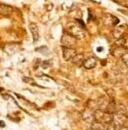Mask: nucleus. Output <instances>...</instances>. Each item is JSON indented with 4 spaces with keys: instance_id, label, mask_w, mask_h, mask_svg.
Returning <instances> with one entry per match:
<instances>
[{
    "instance_id": "obj_6",
    "label": "nucleus",
    "mask_w": 128,
    "mask_h": 130,
    "mask_svg": "<svg viewBox=\"0 0 128 130\" xmlns=\"http://www.w3.org/2000/svg\"><path fill=\"white\" fill-rule=\"evenodd\" d=\"M97 64V58L94 56H91V57H88L87 59L84 60L83 62V66L86 68V69H93Z\"/></svg>"
},
{
    "instance_id": "obj_16",
    "label": "nucleus",
    "mask_w": 128,
    "mask_h": 130,
    "mask_svg": "<svg viewBox=\"0 0 128 130\" xmlns=\"http://www.w3.org/2000/svg\"><path fill=\"white\" fill-rule=\"evenodd\" d=\"M76 22H78V24H79L81 27L85 28V24L83 23V21H82V20H80V19H76Z\"/></svg>"
},
{
    "instance_id": "obj_10",
    "label": "nucleus",
    "mask_w": 128,
    "mask_h": 130,
    "mask_svg": "<svg viewBox=\"0 0 128 130\" xmlns=\"http://www.w3.org/2000/svg\"><path fill=\"white\" fill-rule=\"evenodd\" d=\"M124 31H125V25H119V26H117V27L114 29V31H113V36H114V38L118 39V38L122 37Z\"/></svg>"
},
{
    "instance_id": "obj_11",
    "label": "nucleus",
    "mask_w": 128,
    "mask_h": 130,
    "mask_svg": "<svg viewBox=\"0 0 128 130\" xmlns=\"http://www.w3.org/2000/svg\"><path fill=\"white\" fill-rule=\"evenodd\" d=\"M12 11V7L6 4H0V14L2 15H9Z\"/></svg>"
},
{
    "instance_id": "obj_14",
    "label": "nucleus",
    "mask_w": 128,
    "mask_h": 130,
    "mask_svg": "<svg viewBox=\"0 0 128 130\" xmlns=\"http://www.w3.org/2000/svg\"><path fill=\"white\" fill-rule=\"evenodd\" d=\"M125 39L124 38H122V37H120V38H118L117 40H116V42H115V44L117 45V46H124V44H125Z\"/></svg>"
},
{
    "instance_id": "obj_8",
    "label": "nucleus",
    "mask_w": 128,
    "mask_h": 130,
    "mask_svg": "<svg viewBox=\"0 0 128 130\" xmlns=\"http://www.w3.org/2000/svg\"><path fill=\"white\" fill-rule=\"evenodd\" d=\"M84 55L82 54V53H77L70 61L73 63L74 65H76V66H81V65H83V62H84Z\"/></svg>"
},
{
    "instance_id": "obj_20",
    "label": "nucleus",
    "mask_w": 128,
    "mask_h": 130,
    "mask_svg": "<svg viewBox=\"0 0 128 130\" xmlns=\"http://www.w3.org/2000/svg\"><path fill=\"white\" fill-rule=\"evenodd\" d=\"M86 130H93L92 128H89V129H86Z\"/></svg>"
},
{
    "instance_id": "obj_18",
    "label": "nucleus",
    "mask_w": 128,
    "mask_h": 130,
    "mask_svg": "<svg viewBox=\"0 0 128 130\" xmlns=\"http://www.w3.org/2000/svg\"><path fill=\"white\" fill-rule=\"evenodd\" d=\"M118 130H128V127H126V126H124V125H123V126H121Z\"/></svg>"
},
{
    "instance_id": "obj_5",
    "label": "nucleus",
    "mask_w": 128,
    "mask_h": 130,
    "mask_svg": "<svg viewBox=\"0 0 128 130\" xmlns=\"http://www.w3.org/2000/svg\"><path fill=\"white\" fill-rule=\"evenodd\" d=\"M29 29H30V32L32 34V38H33V42L36 43L39 38H40V34H39V29H38V26L36 23L31 22L30 25H29Z\"/></svg>"
},
{
    "instance_id": "obj_17",
    "label": "nucleus",
    "mask_w": 128,
    "mask_h": 130,
    "mask_svg": "<svg viewBox=\"0 0 128 130\" xmlns=\"http://www.w3.org/2000/svg\"><path fill=\"white\" fill-rule=\"evenodd\" d=\"M42 66H43L44 68H47V67H50L51 64H50V62H49V61H44V62H43V64H42Z\"/></svg>"
},
{
    "instance_id": "obj_13",
    "label": "nucleus",
    "mask_w": 128,
    "mask_h": 130,
    "mask_svg": "<svg viewBox=\"0 0 128 130\" xmlns=\"http://www.w3.org/2000/svg\"><path fill=\"white\" fill-rule=\"evenodd\" d=\"M116 110H117L118 113H122V114H125V115H126V108H125L122 104H119L118 107L116 108Z\"/></svg>"
},
{
    "instance_id": "obj_9",
    "label": "nucleus",
    "mask_w": 128,
    "mask_h": 130,
    "mask_svg": "<svg viewBox=\"0 0 128 130\" xmlns=\"http://www.w3.org/2000/svg\"><path fill=\"white\" fill-rule=\"evenodd\" d=\"M83 120L86 121V122H89V123H93L94 122V112L90 111V110H85L83 112Z\"/></svg>"
},
{
    "instance_id": "obj_1",
    "label": "nucleus",
    "mask_w": 128,
    "mask_h": 130,
    "mask_svg": "<svg viewBox=\"0 0 128 130\" xmlns=\"http://www.w3.org/2000/svg\"><path fill=\"white\" fill-rule=\"evenodd\" d=\"M67 32L74 36L76 39H83L85 37V31L83 27H81L79 24L70 23L67 26Z\"/></svg>"
},
{
    "instance_id": "obj_3",
    "label": "nucleus",
    "mask_w": 128,
    "mask_h": 130,
    "mask_svg": "<svg viewBox=\"0 0 128 130\" xmlns=\"http://www.w3.org/2000/svg\"><path fill=\"white\" fill-rule=\"evenodd\" d=\"M126 118H127V116L125 115V114H122V113H118L116 115H114V117H113V121H112V125H113V127L115 128V130H118L121 126H123L124 125V123H125V121H126Z\"/></svg>"
},
{
    "instance_id": "obj_2",
    "label": "nucleus",
    "mask_w": 128,
    "mask_h": 130,
    "mask_svg": "<svg viewBox=\"0 0 128 130\" xmlns=\"http://www.w3.org/2000/svg\"><path fill=\"white\" fill-rule=\"evenodd\" d=\"M76 42H77V39L68 32H65L62 35L61 43L65 47H74L76 45Z\"/></svg>"
},
{
    "instance_id": "obj_12",
    "label": "nucleus",
    "mask_w": 128,
    "mask_h": 130,
    "mask_svg": "<svg viewBox=\"0 0 128 130\" xmlns=\"http://www.w3.org/2000/svg\"><path fill=\"white\" fill-rule=\"evenodd\" d=\"M92 129L93 130H106V127L103 123L98 122V121H94L92 123Z\"/></svg>"
},
{
    "instance_id": "obj_7",
    "label": "nucleus",
    "mask_w": 128,
    "mask_h": 130,
    "mask_svg": "<svg viewBox=\"0 0 128 130\" xmlns=\"http://www.w3.org/2000/svg\"><path fill=\"white\" fill-rule=\"evenodd\" d=\"M127 52V49L124 46H117L115 49H113L112 51V55L116 58H121L125 53Z\"/></svg>"
},
{
    "instance_id": "obj_19",
    "label": "nucleus",
    "mask_w": 128,
    "mask_h": 130,
    "mask_svg": "<svg viewBox=\"0 0 128 130\" xmlns=\"http://www.w3.org/2000/svg\"><path fill=\"white\" fill-rule=\"evenodd\" d=\"M0 125H1L2 127H4V126H5V123H4L3 121H0Z\"/></svg>"
},
{
    "instance_id": "obj_15",
    "label": "nucleus",
    "mask_w": 128,
    "mask_h": 130,
    "mask_svg": "<svg viewBox=\"0 0 128 130\" xmlns=\"http://www.w3.org/2000/svg\"><path fill=\"white\" fill-rule=\"evenodd\" d=\"M122 58V61H123V63L126 65V66H128V51L121 57Z\"/></svg>"
},
{
    "instance_id": "obj_4",
    "label": "nucleus",
    "mask_w": 128,
    "mask_h": 130,
    "mask_svg": "<svg viewBox=\"0 0 128 130\" xmlns=\"http://www.w3.org/2000/svg\"><path fill=\"white\" fill-rule=\"evenodd\" d=\"M76 54H77V52L73 47H65V46H63V48H62V56H63L64 60L70 61Z\"/></svg>"
}]
</instances>
